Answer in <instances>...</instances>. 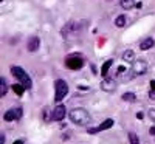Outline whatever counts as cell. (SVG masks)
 <instances>
[{
  "mask_svg": "<svg viewBox=\"0 0 155 144\" xmlns=\"http://www.w3.org/2000/svg\"><path fill=\"white\" fill-rule=\"evenodd\" d=\"M68 116H70V121L79 127H84L90 123V113L82 107H76V109L70 110Z\"/></svg>",
  "mask_w": 155,
  "mask_h": 144,
  "instance_id": "1",
  "label": "cell"
},
{
  "mask_svg": "<svg viewBox=\"0 0 155 144\" xmlns=\"http://www.w3.org/2000/svg\"><path fill=\"white\" fill-rule=\"evenodd\" d=\"M11 74L14 76L27 90H31L33 88V81H31L30 74L25 71L22 67H19V65H12V67H11Z\"/></svg>",
  "mask_w": 155,
  "mask_h": 144,
  "instance_id": "2",
  "label": "cell"
},
{
  "mask_svg": "<svg viewBox=\"0 0 155 144\" xmlns=\"http://www.w3.org/2000/svg\"><path fill=\"white\" fill-rule=\"evenodd\" d=\"M68 84L67 81H64V79H56L54 81V102H61L64 98H65L68 95Z\"/></svg>",
  "mask_w": 155,
  "mask_h": 144,
  "instance_id": "3",
  "label": "cell"
},
{
  "mask_svg": "<svg viewBox=\"0 0 155 144\" xmlns=\"http://www.w3.org/2000/svg\"><path fill=\"white\" fill-rule=\"evenodd\" d=\"M85 65V61L81 54H70L67 59H65V67L76 71V70H81Z\"/></svg>",
  "mask_w": 155,
  "mask_h": 144,
  "instance_id": "4",
  "label": "cell"
},
{
  "mask_svg": "<svg viewBox=\"0 0 155 144\" xmlns=\"http://www.w3.org/2000/svg\"><path fill=\"white\" fill-rule=\"evenodd\" d=\"M147 68L149 65L144 59H135V62L132 64V68H130V73L134 77H138V76H144L147 73Z\"/></svg>",
  "mask_w": 155,
  "mask_h": 144,
  "instance_id": "5",
  "label": "cell"
},
{
  "mask_svg": "<svg viewBox=\"0 0 155 144\" xmlns=\"http://www.w3.org/2000/svg\"><path fill=\"white\" fill-rule=\"evenodd\" d=\"M22 115H23L22 107H11L9 110H6V112H5L3 119H5V121H8V123H11V121H19L20 118H22Z\"/></svg>",
  "mask_w": 155,
  "mask_h": 144,
  "instance_id": "6",
  "label": "cell"
},
{
  "mask_svg": "<svg viewBox=\"0 0 155 144\" xmlns=\"http://www.w3.org/2000/svg\"><path fill=\"white\" fill-rule=\"evenodd\" d=\"M99 87H101L102 91H106V93H112V91L116 90V81L112 79V77H104V79L101 81Z\"/></svg>",
  "mask_w": 155,
  "mask_h": 144,
  "instance_id": "7",
  "label": "cell"
},
{
  "mask_svg": "<svg viewBox=\"0 0 155 144\" xmlns=\"http://www.w3.org/2000/svg\"><path fill=\"white\" fill-rule=\"evenodd\" d=\"M112 126H113V119H112V118H107V119H104L98 127H92V129H88L87 132H88L90 135H95V133H98V132H102V130L110 129Z\"/></svg>",
  "mask_w": 155,
  "mask_h": 144,
  "instance_id": "8",
  "label": "cell"
},
{
  "mask_svg": "<svg viewBox=\"0 0 155 144\" xmlns=\"http://www.w3.org/2000/svg\"><path fill=\"white\" fill-rule=\"evenodd\" d=\"M67 115V109L64 104H58V106L53 109V121H62Z\"/></svg>",
  "mask_w": 155,
  "mask_h": 144,
  "instance_id": "9",
  "label": "cell"
},
{
  "mask_svg": "<svg viewBox=\"0 0 155 144\" xmlns=\"http://www.w3.org/2000/svg\"><path fill=\"white\" fill-rule=\"evenodd\" d=\"M39 47H41V39H39L37 36H31L28 39V42H27V50L30 51V53H36V51L39 50Z\"/></svg>",
  "mask_w": 155,
  "mask_h": 144,
  "instance_id": "10",
  "label": "cell"
},
{
  "mask_svg": "<svg viewBox=\"0 0 155 144\" xmlns=\"http://www.w3.org/2000/svg\"><path fill=\"white\" fill-rule=\"evenodd\" d=\"M153 45H155L153 37H144L143 41L140 42V50H141V51H147V50H152Z\"/></svg>",
  "mask_w": 155,
  "mask_h": 144,
  "instance_id": "11",
  "label": "cell"
},
{
  "mask_svg": "<svg viewBox=\"0 0 155 144\" xmlns=\"http://www.w3.org/2000/svg\"><path fill=\"white\" fill-rule=\"evenodd\" d=\"M41 118L45 124H50L53 121V110H50V107H44L41 112Z\"/></svg>",
  "mask_w": 155,
  "mask_h": 144,
  "instance_id": "12",
  "label": "cell"
},
{
  "mask_svg": "<svg viewBox=\"0 0 155 144\" xmlns=\"http://www.w3.org/2000/svg\"><path fill=\"white\" fill-rule=\"evenodd\" d=\"M121 59H123V62L134 64L135 62V53H134V50H126L124 53H123V56H121Z\"/></svg>",
  "mask_w": 155,
  "mask_h": 144,
  "instance_id": "13",
  "label": "cell"
},
{
  "mask_svg": "<svg viewBox=\"0 0 155 144\" xmlns=\"http://www.w3.org/2000/svg\"><path fill=\"white\" fill-rule=\"evenodd\" d=\"M112 64H113V59H107V61L104 62V65L101 67V76H102V77H107L109 70H110V67H112Z\"/></svg>",
  "mask_w": 155,
  "mask_h": 144,
  "instance_id": "14",
  "label": "cell"
},
{
  "mask_svg": "<svg viewBox=\"0 0 155 144\" xmlns=\"http://www.w3.org/2000/svg\"><path fill=\"white\" fill-rule=\"evenodd\" d=\"M120 5H121V8L124 11H129V9H132V8L137 6L135 0H120Z\"/></svg>",
  "mask_w": 155,
  "mask_h": 144,
  "instance_id": "15",
  "label": "cell"
},
{
  "mask_svg": "<svg viewBox=\"0 0 155 144\" xmlns=\"http://www.w3.org/2000/svg\"><path fill=\"white\" fill-rule=\"evenodd\" d=\"M11 88H12V91H14L17 96H22V95L25 93V90H27L20 82H17V84H14V85H11Z\"/></svg>",
  "mask_w": 155,
  "mask_h": 144,
  "instance_id": "16",
  "label": "cell"
},
{
  "mask_svg": "<svg viewBox=\"0 0 155 144\" xmlns=\"http://www.w3.org/2000/svg\"><path fill=\"white\" fill-rule=\"evenodd\" d=\"M8 91V84H6V79L2 76L0 77V98H3Z\"/></svg>",
  "mask_w": 155,
  "mask_h": 144,
  "instance_id": "17",
  "label": "cell"
},
{
  "mask_svg": "<svg viewBox=\"0 0 155 144\" xmlns=\"http://www.w3.org/2000/svg\"><path fill=\"white\" fill-rule=\"evenodd\" d=\"M121 99H123L124 102H135V101H137V96H135V93H130V91H127V93H123Z\"/></svg>",
  "mask_w": 155,
  "mask_h": 144,
  "instance_id": "18",
  "label": "cell"
},
{
  "mask_svg": "<svg viewBox=\"0 0 155 144\" xmlns=\"http://www.w3.org/2000/svg\"><path fill=\"white\" fill-rule=\"evenodd\" d=\"M126 22H127V19H126L124 14H121V16H118V17L115 19V25H116L118 28H124V27H126Z\"/></svg>",
  "mask_w": 155,
  "mask_h": 144,
  "instance_id": "19",
  "label": "cell"
},
{
  "mask_svg": "<svg viewBox=\"0 0 155 144\" xmlns=\"http://www.w3.org/2000/svg\"><path fill=\"white\" fill-rule=\"evenodd\" d=\"M127 136H129V142H130V144H141V142H140V138L137 136L135 132H129Z\"/></svg>",
  "mask_w": 155,
  "mask_h": 144,
  "instance_id": "20",
  "label": "cell"
},
{
  "mask_svg": "<svg viewBox=\"0 0 155 144\" xmlns=\"http://www.w3.org/2000/svg\"><path fill=\"white\" fill-rule=\"evenodd\" d=\"M147 115H149V118H150V121L155 124V109H153V107L147 110Z\"/></svg>",
  "mask_w": 155,
  "mask_h": 144,
  "instance_id": "21",
  "label": "cell"
},
{
  "mask_svg": "<svg viewBox=\"0 0 155 144\" xmlns=\"http://www.w3.org/2000/svg\"><path fill=\"white\" fill-rule=\"evenodd\" d=\"M149 99H150V101H155V90H153V88L149 90Z\"/></svg>",
  "mask_w": 155,
  "mask_h": 144,
  "instance_id": "22",
  "label": "cell"
},
{
  "mask_svg": "<svg viewBox=\"0 0 155 144\" xmlns=\"http://www.w3.org/2000/svg\"><path fill=\"white\" fill-rule=\"evenodd\" d=\"M6 142V136H5V133H2L0 135V144H5Z\"/></svg>",
  "mask_w": 155,
  "mask_h": 144,
  "instance_id": "23",
  "label": "cell"
},
{
  "mask_svg": "<svg viewBox=\"0 0 155 144\" xmlns=\"http://www.w3.org/2000/svg\"><path fill=\"white\" fill-rule=\"evenodd\" d=\"M149 133H150V135H155V126L149 129Z\"/></svg>",
  "mask_w": 155,
  "mask_h": 144,
  "instance_id": "24",
  "label": "cell"
},
{
  "mask_svg": "<svg viewBox=\"0 0 155 144\" xmlns=\"http://www.w3.org/2000/svg\"><path fill=\"white\" fill-rule=\"evenodd\" d=\"M12 144H25V141H23V139H17V141H14Z\"/></svg>",
  "mask_w": 155,
  "mask_h": 144,
  "instance_id": "25",
  "label": "cell"
},
{
  "mask_svg": "<svg viewBox=\"0 0 155 144\" xmlns=\"http://www.w3.org/2000/svg\"><path fill=\"white\" fill-rule=\"evenodd\" d=\"M150 88H153V90H155V81H150Z\"/></svg>",
  "mask_w": 155,
  "mask_h": 144,
  "instance_id": "26",
  "label": "cell"
}]
</instances>
